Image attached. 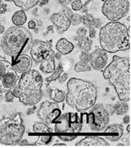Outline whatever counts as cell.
I'll list each match as a JSON object with an SVG mask.
<instances>
[{
	"label": "cell",
	"instance_id": "6da1fadb",
	"mask_svg": "<svg viewBox=\"0 0 131 148\" xmlns=\"http://www.w3.org/2000/svg\"><path fill=\"white\" fill-rule=\"evenodd\" d=\"M103 77L114 86L120 101L130 100V62L128 59L115 56L104 70Z\"/></svg>",
	"mask_w": 131,
	"mask_h": 148
},
{
	"label": "cell",
	"instance_id": "ee69618b",
	"mask_svg": "<svg viewBox=\"0 0 131 148\" xmlns=\"http://www.w3.org/2000/svg\"><path fill=\"white\" fill-rule=\"evenodd\" d=\"M36 26H37V23L35 20H30V21L28 23V27H29V29H34L36 28Z\"/></svg>",
	"mask_w": 131,
	"mask_h": 148
},
{
	"label": "cell",
	"instance_id": "603a6c76",
	"mask_svg": "<svg viewBox=\"0 0 131 148\" xmlns=\"http://www.w3.org/2000/svg\"><path fill=\"white\" fill-rule=\"evenodd\" d=\"M77 45L80 48V50H82V52L88 53L89 51H90L91 48H92V40L86 36L83 38L78 39Z\"/></svg>",
	"mask_w": 131,
	"mask_h": 148
},
{
	"label": "cell",
	"instance_id": "ab89813d",
	"mask_svg": "<svg viewBox=\"0 0 131 148\" xmlns=\"http://www.w3.org/2000/svg\"><path fill=\"white\" fill-rule=\"evenodd\" d=\"M7 4L3 2L2 0H0V14H4L7 11Z\"/></svg>",
	"mask_w": 131,
	"mask_h": 148
},
{
	"label": "cell",
	"instance_id": "277c9868",
	"mask_svg": "<svg viewBox=\"0 0 131 148\" xmlns=\"http://www.w3.org/2000/svg\"><path fill=\"white\" fill-rule=\"evenodd\" d=\"M127 27L119 22H110L100 28V43L107 53H115L130 48Z\"/></svg>",
	"mask_w": 131,
	"mask_h": 148
},
{
	"label": "cell",
	"instance_id": "f35d334b",
	"mask_svg": "<svg viewBox=\"0 0 131 148\" xmlns=\"http://www.w3.org/2000/svg\"><path fill=\"white\" fill-rule=\"evenodd\" d=\"M105 110L107 111V114L109 115H113L115 113V108L113 105L111 104H107L105 107Z\"/></svg>",
	"mask_w": 131,
	"mask_h": 148
},
{
	"label": "cell",
	"instance_id": "ba28073f",
	"mask_svg": "<svg viewBox=\"0 0 131 148\" xmlns=\"http://www.w3.org/2000/svg\"><path fill=\"white\" fill-rule=\"evenodd\" d=\"M130 9L128 0H106L102 12L111 22H118L127 14Z\"/></svg>",
	"mask_w": 131,
	"mask_h": 148
},
{
	"label": "cell",
	"instance_id": "f6af8a7d",
	"mask_svg": "<svg viewBox=\"0 0 131 148\" xmlns=\"http://www.w3.org/2000/svg\"><path fill=\"white\" fill-rule=\"evenodd\" d=\"M123 123L126 124H128L129 123H130V116L129 115H125L123 116Z\"/></svg>",
	"mask_w": 131,
	"mask_h": 148
},
{
	"label": "cell",
	"instance_id": "11a10c76",
	"mask_svg": "<svg viewBox=\"0 0 131 148\" xmlns=\"http://www.w3.org/2000/svg\"><path fill=\"white\" fill-rule=\"evenodd\" d=\"M2 91H0V101H1V99L3 98V94H2Z\"/></svg>",
	"mask_w": 131,
	"mask_h": 148
},
{
	"label": "cell",
	"instance_id": "d6a6232c",
	"mask_svg": "<svg viewBox=\"0 0 131 148\" xmlns=\"http://www.w3.org/2000/svg\"><path fill=\"white\" fill-rule=\"evenodd\" d=\"M14 96L13 94L12 91V90H10V91H7V93L5 94L4 97V99L6 102H13L14 101Z\"/></svg>",
	"mask_w": 131,
	"mask_h": 148
},
{
	"label": "cell",
	"instance_id": "2e32d148",
	"mask_svg": "<svg viewBox=\"0 0 131 148\" xmlns=\"http://www.w3.org/2000/svg\"><path fill=\"white\" fill-rule=\"evenodd\" d=\"M102 131L105 134L106 140L111 142H117L123 135L124 129L120 124H112L107 125Z\"/></svg>",
	"mask_w": 131,
	"mask_h": 148
},
{
	"label": "cell",
	"instance_id": "f907efd6",
	"mask_svg": "<svg viewBox=\"0 0 131 148\" xmlns=\"http://www.w3.org/2000/svg\"><path fill=\"white\" fill-rule=\"evenodd\" d=\"M4 32V26L2 25H0V34H3Z\"/></svg>",
	"mask_w": 131,
	"mask_h": 148
},
{
	"label": "cell",
	"instance_id": "6f0895ef",
	"mask_svg": "<svg viewBox=\"0 0 131 148\" xmlns=\"http://www.w3.org/2000/svg\"><path fill=\"white\" fill-rule=\"evenodd\" d=\"M0 50H1V45H0Z\"/></svg>",
	"mask_w": 131,
	"mask_h": 148
},
{
	"label": "cell",
	"instance_id": "44dd1931",
	"mask_svg": "<svg viewBox=\"0 0 131 148\" xmlns=\"http://www.w3.org/2000/svg\"><path fill=\"white\" fill-rule=\"evenodd\" d=\"M26 20H27V17H26V13L22 10L15 12L12 17V21L15 26H22L26 23Z\"/></svg>",
	"mask_w": 131,
	"mask_h": 148
},
{
	"label": "cell",
	"instance_id": "74e56055",
	"mask_svg": "<svg viewBox=\"0 0 131 148\" xmlns=\"http://www.w3.org/2000/svg\"><path fill=\"white\" fill-rule=\"evenodd\" d=\"M37 107L35 105L33 106H30V107L29 109H27V110L26 111V116H31L32 114H33L35 112H36Z\"/></svg>",
	"mask_w": 131,
	"mask_h": 148
},
{
	"label": "cell",
	"instance_id": "83f0119b",
	"mask_svg": "<svg viewBox=\"0 0 131 148\" xmlns=\"http://www.w3.org/2000/svg\"><path fill=\"white\" fill-rule=\"evenodd\" d=\"M90 65L88 63H85V62L79 61L77 63H76L75 66V71L77 73L79 72H85V71H90L91 70Z\"/></svg>",
	"mask_w": 131,
	"mask_h": 148
},
{
	"label": "cell",
	"instance_id": "5b68a950",
	"mask_svg": "<svg viewBox=\"0 0 131 148\" xmlns=\"http://www.w3.org/2000/svg\"><path fill=\"white\" fill-rule=\"evenodd\" d=\"M32 35L26 27L12 26L6 31L1 42L3 53L12 59L24 54L30 48Z\"/></svg>",
	"mask_w": 131,
	"mask_h": 148
},
{
	"label": "cell",
	"instance_id": "7dc6e473",
	"mask_svg": "<svg viewBox=\"0 0 131 148\" xmlns=\"http://www.w3.org/2000/svg\"><path fill=\"white\" fill-rule=\"evenodd\" d=\"M49 1L50 0H39L38 4H39V7H43V6L47 5L49 3Z\"/></svg>",
	"mask_w": 131,
	"mask_h": 148
},
{
	"label": "cell",
	"instance_id": "c3c4849f",
	"mask_svg": "<svg viewBox=\"0 0 131 148\" xmlns=\"http://www.w3.org/2000/svg\"><path fill=\"white\" fill-rule=\"evenodd\" d=\"M19 144H20V145H22V146H24V145H31L30 143H28L27 140H21V141L20 142V143H19Z\"/></svg>",
	"mask_w": 131,
	"mask_h": 148
},
{
	"label": "cell",
	"instance_id": "816d5d0a",
	"mask_svg": "<svg viewBox=\"0 0 131 148\" xmlns=\"http://www.w3.org/2000/svg\"><path fill=\"white\" fill-rule=\"evenodd\" d=\"M54 146H57V147H62H62H65L66 146V145L65 144H62V143H57V144H55L54 145Z\"/></svg>",
	"mask_w": 131,
	"mask_h": 148
},
{
	"label": "cell",
	"instance_id": "4dcf8cb0",
	"mask_svg": "<svg viewBox=\"0 0 131 148\" xmlns=\"http://www.w3.org/2000/svg\"><path fill=\"white\" fill-rule=\"evenodd\" d=\"M72 10L74 11H80L82 7V2L81 0H73L71 2Z\"/></svg>",
	"mask_w": 131,
	"mask_h": 148
},
{
	"label": "cell",
	"instance_id": "e0dca14e",
	"mask_svg": "<svg viewBox=\"0 0 131 148\" xmlns=\"http://www.w3.org/2000/svg\"><path fill=\"white\" fill-rule=\"evenodd\" d=\"M77 146H108L107 141L98 136H87L76 143Z\"/></svg>",
	"mask_w": 131,
	"mask_h": 148
},
{
	"label": "cell",
	"instance_id": "3957f363",
	"mask_svg": "<svg viewBox=\"0 0 131 148\" xmlns=\"http://www.w3.org/2000/svg\"><path fill=\"white\" fill-rule=\"evenodd\" d=\"M43 79L41 74L36 70H30L22 74L12 93L15 98L26 106L36 105L43 96L42 91Z\"/></svg>",
	"mask_w": 131,
	"mask_h": 148
},
{
	"label": "cell",
	"instance_id": "60d3db41",
	"mask_svg": "<svg viewBox=\"0 0 131 148\" xmlns=\"http://www.w3.org/2000/svg\"><path fill=\"white\" fill-rule=\"evenodd\" d=\"M101 25H102V22H101V20H100V19H95L92 27H93L95 29H99V28H100Z\"/></svg>",
	"mask_w": 131,
	"mask_h": 148
},
{
	"label": "cell",
	"instance_id": "4fadbf2b",
	"mask_svg": "<svg viewBox=\"0 0 131 148\" xmlns=\"http://www.w3.org/2000/svg\"><path fill=\"white\" fill-rule=\"evenodd\" d=\"M12 66L17 73L22 74L29 71L32 67V60L29 56L22 54L12 60Z\"/></svg>",
	"mask_w": 131,
	"mask_h": 148
},
{
	"label": "cell",
	"instance_id": "cb8c5ba5",
	"mask_svg": "<svg viewBox=\"0 0 131 148\" xmlns=\"http://www.w3.org/2000/svg\"><path fill=\"white\" fill-rule=\"evenodd\" d=\"M32 130L35 133H51L52 130L44 122H36L33 124Z\"/></svg>",
	"mask_w": 131,
	"mask_h": 148
},
{
	"label": "cell",
	"instance_id": "d4e9b609",
	"mask_svg": "<svg viewBox=\"0 0 131 148\" xmlns=\"http://www.w3.org/2000/svg\"><path fill=\"white\" fill-rule=\"evenodd\" d=\"M114 108L115 112L117 115H125L128 111V105L126 101H123L117 102Z\"/></svg>",
	"mask_w": 131,
	"mask_h": 148
},
{
	"label": "cell",
	"instance_id": "7402d4cb",
	"mask_svg": "<svg viewBox=\"0 0 131 148\" xmlns=\"http://www.w3.org/2000/svg\"><path fill=\"white\" fill-rule=\"evenodd\" d=\"M49 96L53 101L57 102V103L63 102L66 98L65 93L57 88L51 89L49 92Z\"/></svg>",
	"mask_w": 131,
	"mask_h": 148
},
{
	"label": "cell",
	"instance_id": "4316f807",
	"mask_svg": "<svg viewBox=\"0 0 131 148\" xmlns=\"http://www.w3.org/2000/svg\"><path fill=\"white\" fill-rule=\"evenodd\" d=\"M11 69H12V66L10 62L4 60H0V81L5 73Z\"/></svg>",
	"mask_w": 131,
	"mask_h": 148
},
{
	"label": "cell",
	"instance_id": "ffe728a7",
	"mask_svg": "<svg viewBox=\"0 0 131 148\" xmlns=\"http://www.w3.org/2000/svg\"><path fill=\"white\" fill-rule=\"evenodd\" d=\"M53 56H50L47 59L41 62L39 69L42 72L45 74L52 73L55 69V62H54V57Z\"/></svg>",
	"mask_w": 131,
	"mask_h": 148
},
{
	"label": "cell",
	"instance_id": "d6986e66",
	"mask_svg": "<svg viewBox=\"0 0 131 148\" xmlns=\"http://www.w3.org/2000/svg\"><path fill=\"white\" fill-rule=\"evenodd\" d=\"M6 1H12L17 7H20L24 11H28L30 9L36 7L39 3V0H4Z\"/></svg>",
	"mask_w": 131,
	"mask_h": 148
},
{
	"label": "cell",
	"instance_id": "f5cc1de1",
	"mask_svg": "<svg viewBox=\"0 0 131 148\" xmlns=\"http://www.w3.org/2000/svg\"><path fill=\"white\" fill-rule=\"evenodd\" d=\"M128 36L130 38V26H129V28H128Z\"/></svg>",
	"mask_w": 131,
	"mask_h": 148
},
{
	"label": "cell",
	"instance_id": "52a82bcc",
	"mask_svg": "<svg viewBox=\"0 0 131 148\" xmlns=\"http://www.w3.org/2000/svg\"><path fill=\"white\" fill-rule=\"evenodd\" d=\"M88 113L82 114L86 116L87 123L91 130L95 132H101L108 125L110 115L107 114L105 108L102 103L95 104Z\"/></svg>",
	"mask_w": 131,
	"mask_h": 148
},
{
	"label": "cell",
	"instance_id": "ac0fdd59",
	"mask_svg": "<svg viewBox=\"0 0 131 148\" xmlns=\"http://www.w3.org/2000/svg\"><path fill=\"white\" fill-rule=\"evenodd\" d=\"M56 50L60 53L62 56L70 54L74 50V45L66 38H61L56 43Z\"/></svg>",
	"mask_w": 131,
	"mask_h": 148
},
{
	"label": "cell",
	"instance_id": "bcb514c9",
	"mask_svg": "<svg viewBox=\"0 0 131 148\" xmlns=\"http://www.w3.org/2000/svg\"><path fill=\"white\" fill-rule=\"evenodd\" d=\"M58 1L62 6H67L68 4H71L73 0H58Z\"/></svg>",
	"mask_w": 131,
	"mask_h": 148
},
{
	"label": "cell",
	"instance_id": "b9f144b4",
	"mask_svg": "<svg viewBox=\"0 0 131 148\" xmlns=\"http://www.w3.org/2000/svg\"><path fill=\"white\" fill-rule=\"evenodd\" d=\"M89 36L90 38H94L96 36V29H95L93 27H89Z\"/></svg>",
	"mask_w": 131,
	"mask_h": 148
},
{
	"label": "cell",
	"instance_id": "db71d44e",
	"mask_svg": "<svg viewBox=\"0 0 131 148\" xmlns=\"http://www.w3.org/2000/svg\"><path fill=\"white\" fill-rule=\"evenodd\" d=\"M127 131H128V132H129V133L130 132V123H129V125L127 127Z\"/></svg>",
	"mask_w": 131,
	"mask_h": 148
},
{
	"label": "cell",
	"instance_id": "9c48e42d",
	"mask_svg": "<svg viewBox=\"0 0 131 148\" xmlns=\"http://www.w3.org/2000/svg\"><path fill=\"white\" fill-rule=\"evenodd\" d=\"M82 121L77 113L67 112L60 115L54 125L56 133H74L80 132L82 130Z\"/></svg>",
	"mask_w": 131,
	"mask_h": 148
},
{
	"label": "cell",
	"instance_id": "8d00e7d4",
	"mask_svg": "<svg viewBox=\"0 0 131 148\" xmlns=\"http://www.w3.org/2000/svg\"><path fill=\"white\" fill-rule=\"evenodd\" d=\"M58 138L60 139V140H62V141L64 142H70V141H73V140H74L75 139L77 138V136L76 135H73V136H59Z\"/></svg>",
	"mask_w": 131,
	"mask_h": 148
},
{
	"label": "cell",
	"instance_id": "d590c367",
	"mask_svg": "<svg viewBox=\"0 0 131 148\" xmlns=\"http://www.w3.org/2000/svg\"><path fill=\"white\" fill-rule=\"evenodd\" d=\"M52 137L51 136H41V137H39V140L41 142V143L48 145L50 143V142L52 141Z\"/></svg>",
	"mask_w": 131,
	"mask_h": 148
},
{
	"label": "cell",
	"instance_id": "7a4b0ae2",
	"mask_svg": "<svg viewBox=\"0 0 131 148\" xmlns=\"http://www.w3.org/2000/svg\"><path fill=\"white\" fill-rule=\"evenodd\" d=\"M66 103L77 112L90 109L97 100V89L89 81L72 78L67 84Z\"/></svg>",
	"mask_w": 131,
	"mask_h": 148
},
{
	"label": "cell",
	"instance_id": "836d02e7",
	"mask_svg": "<svg viewBox=\"0 0 131 148\" xmlns=\"http://www.w3.org/2000/svg\"><path fill=\"white\" fill-rule=\"evenodd\" d=\"M62 12V14H64L65 17H67V18H69V19L71 17V16L73 15V12H72V10H70V9H69L67 6H63Z\"/></svg>",
	"mask_w": 131,
	"mask_h": 148
},
{
	"label": "cell",
	"instance_id": "8fae6325",
	"mask_svg": "<svg viewBox=\"0 0 131 148\" xmlns=\"http://www.w3.org/2000/svg\"><path fill=\"white\" fill-rule=\"evenodd\" d=\"M29 49L31 58L36 63H41L54 54L50 42L39 40H32Z\"/></svg>",
	"mask_w": 131,
	"mask_h": 148
},
{
	"label": "cell",
	"instance_id": "f546056e",
	"mask_svg": "<svg viewBox=\"0 0 131 148\" xmlns=\"http://www.w3.org/2000/svg\"><path fill=\"white\" fill-rule=\"evenodd\" d=\"M70 20L71 24L74 25V26H76V25H78L80 23H82V17L79 14H73Z\"/></svg>",
	"mask_w": 131,
	"mask_h": 148
},
{
	"label": "cell",
	"instance_id": "681fc988",
	"mask_svg": "<svg viewBox=\"0 0 131 148\" xmlns=\"http://www.w3.org/2000/svg\"><path fill=\"white\" fill-rule=\"evenodd\" d=\"M54 57L56 58L57 60H60V59H61V58H62V54L60 53H59V52H57L56 53H54Z\"/></svg>",
	"mask_w": 131,
	"mask_h": 148
},
{
	"label": "cell",
	"instance_id": "7bdbcfd3",
	"mask_svg": "<svg viewBox=\"0 0 131 148\" xmlns=\"http://www.w3.org/2000/svg\"><path fill=\"white\" fill-rule=\"evenodd\" d=\"M68 78V74L67 73H62L61 75H60V76L59 77L58 80L60 82H64V81H65Z\"/></svg>",
	"mask_w": 131,
	"mask_h": 148
},
{
	"label": "cell",
	"instance_id": "7c38bea8",
	"mask_svg": "<svg viewBox=\"0 0 131 148\" xmlns=\"http://www.w3.org/2000/svg\"><path fill=\"white\" fill-rule=\"evenodd\" d=\"M107 53L102 48H98L90 55L89 63L91 68L95 71H101L107 63Z\"/></svg>",
	"mask_w": 131,
	"mask_h": 148
},
{
	"label": "cell",
	"instance_id": "9a60e30c",
	"mask_svg": "<svg viewBox=\"0 0 131 148\" xmlns=\"http://www.w3.org/2000/svg\"><path fill=\"white\" fill-rule=\"evenodd\" d=\"M52 24L55 26L59 34H63L71 25L70 20L62 13H54L50 18Z\"/></svg>",
	"mask_w": 131,
	"mask_h": 148
},
{
	"label": "cell",
	"instance_id": "484cf974",
	"mask_svg": "<svg viewBox=\"0 0 131 148\" xmlns=\"http://www.w3.org/2000/svg\"><path fill=\"white\" fill-rule=\"evenodd\" d=\"M62 72H63L62 64L61 63H60L58 64V66H57V67H55L54 71L52 73V75H51L50 77H48V78H46L47 82H51V81H57Z\"/></svg>",
	"mask_w": 131,
	"mask_h": 148
},
{
	"label": "cell",
	"instance_id": "f1b7e54d",
	"mask_svg": "<svg viewBox=\"0 0 131 148\" xmlns=\"http://www.w3.org/2000/svg\"><path fill=\"white\" fill-rule=\"evenodd\" d=\"M81 17H82V24L88 28L92 26V24H93L94 23V20H95V17H92L91 14H88V13H86V14L81 16Z\"/></svg>",
	"mask_w": 131,
	"mask_h": 148
},
{
	"label": "cell",
	"instance_id": "30bf717a",
	"mask_svg": "<svg viewBox=\"0 0 131 148\" xmlns=\"http://www.w3.org/2000/svg\"><path fill=\"white\" fill-rule=\"evenodd\" d=\"M61 114L62 112L57 102L45 101L38 109L37 114L42 122L49 126L55 123Z\"/></svg>",
	"mask_w": 131,
	"mask_h": 148
},
{
	"label": "cell",
	"instance_id": "9f6ffc18",
	"mask_svg": "<svg viewBox=\"0 0 131 148\" xmlns=\"http://www.w3.org/2000/svg\"><path fill=\"white\" fill-rule=\"evenodd\" d=\"M52 28H53V26H50V27H48V30H52Z\"/></svg>",
	"mask_w": 131,
	"mask_h": 148
},
{
	"label": "cell",
	"instance_id": "1f68e13d",
	"mask_svg": "<svg viewBox=\"0 0 131 148\" xmlns=\"http://www.w3.org/2000/svg\"><path fill=\"white\" fill-rule=\"evenodd\" d=\"M76 33H77V38L78 39H80V38H83L87 36V33H88V29L85 27H79L78 29L76 31Z\"/></svg>",
	"mask_w": 131,
	"mask_h": 148
},
{
	"label": "cell",
	"instance_id": "5bb4252c",
	"mask_svg": "<svg viewBox=\"0 0 131 148\" xmlns=\"http://www.w3.org/2000/svg\"><path fill=\"white\" fill-rule=\"evenodd\" d=\"M19 76L17 72L12 69L5 73L0 81V91L2 92H7L10 90L13 89L18 83Z\"/></svg>",
	"mask_w": 131,
	"mask_h": 148
},
{
	"label": "cell",
	"instance_id": "8992f818",
	"mask_svg": "<svg viewBox=\"0 0 131 148\" xmlns=\"http://www.w3.org/2000/svg\"><path fill=\"white\" fill-rule=\"evenodd\" d=\"M25 128L21 114L0 119V144L16 145L21 141Z\"/></svg>",
	"mask_w": 131,
	"mask_h": 148
},
{
	"label": "cell",
	"instance_id": "e575fe53",
	"mask_svg": "<svg viewBox=\"0 0 131 148\" xmlns=\"http://www.w3.org/2000/svg\"><path fill=\"white\" fill-rule=\"evenodd\" d=\"M90 60V55L86 52H82L80 56H79V60L85 63H89Z\"/></svg>",
	"mask_w": 131,
	"mask_h": 148
}]
</instances>
